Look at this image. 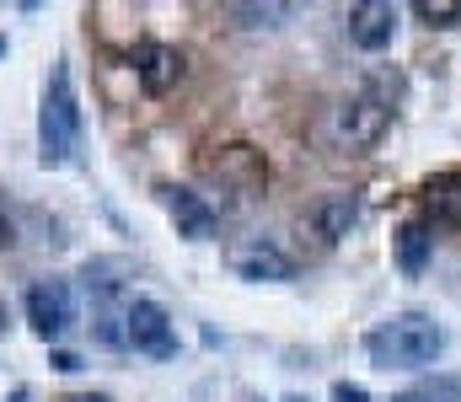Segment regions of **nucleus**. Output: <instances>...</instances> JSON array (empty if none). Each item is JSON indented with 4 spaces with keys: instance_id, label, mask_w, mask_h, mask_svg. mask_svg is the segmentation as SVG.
<instances>
[{
    "instance_id": "obj_5",
    "label": "nucleus",
    "mask_w": 461,
    "mask_h": 402,
    "mask_svg": "<svg viewBox=\"0 0 461 402\" xmlns=\"http://www.w3.org/2000/svg\"><path fill=\"white\" fill-rule=\"evenodd\" d=\"M226 264L236 279H252V284H279V279H295V258L268 242V237H241L226 247Z\"/></svg>"
},
{
    "instance_id": "obj_10",
    "label": "nucleus",
    "mask_w": 461,
    "mask_h": 402,
    "mask_svg": "<svg viewBox=\"0 0 461 402\" xmlns=\"http://www.w3.org/2000/svg\"><path fill=\"white\" fill-rule=\"evenodd\" d=\"M210 172L221 177V188H230L236 199H252V193L268 183V166H263V156H258L252 145H226V150L210 161Z\"/></svg>"
},
{
    "instance_id": "obj_14",
    "label": "nucleus",
    "mask_w": 461,
    "mask_h": 402,
    "mask_svg": "<svg viewBox=\"0 0 461 402\" xmlns=\"http://www.w3.org/2000/svg\"><path fill=\"white\" fill-rule=\"evenodd\" d=\"M392 402H461V381L456 376H440V381H424V387H413V392H402Z\"/></svg>"
},
{
    "instance_id": "obj_1",
    "label": "nucleus",
    "mask_w": 461,
    "mask_h": 402,
    "mask_svg": "<svg viewBox=\"0 0 461 402\" xmlns=\"http://www.w3.org/2000/svg\"><path fill=\"white\" fill-rule=\"evenodd\" d=\"M365 354L381 371H424L446 354V327L424 311H397L365 333Z\"/></svg>"
},
{
    "instance_id": "obj_19",
    "label": "nucleus",
    "mask_w": 461,
    "mask_h": 402,
    "mask_svg": "<svg viewBox=\"0 0 461 402\" xmlns=\"http://www.w3.org/2000/svg\"><path fill=\"white\" fill-rule=\"evenodd\" d=\"M290 402H306V398H290Z\"/></svg>"
},
{
    "instance_id": "obj_11",
    "label": "nucleus",
    "mask_w": 461,
    "mask_h": 402,
    "mask_svg": "<svg viewBox=\"0 0 461 402\" xmlns=\"http://www.w3.org/2000/svg\"><path fill=\"white\" fill-rule=\"evenodd\" d=\"M312 226H317V237L333 247V242H344L348 231L359 226V193H322L317 199V210H312Z\"/></svg>"
},
{
    "instance_id": "obj_7",
    "label": "nucleus",
    "mask_w": 461,
    "mask_h": 402,
    "mask_svg": "<svg viewBox=\"0 0 461 402\" xmlns=\"http://www.w3.org/2000/svg\"><path fill=\"white\" fill-rule=\"evenodd\" d=\"M183 70H188L183 49H172V43H156V38L134 43V81H140L150 97H167V92L183 81Z\"/></svg>"
},
{
    "instance_id": "obj_9",
    "label": "nucleus",
    "mask_w": 461,
    "mask_h": 402,
    "mask_svg": "<svg viewBox=\"0 0 461 402\" xmlns=\"http://www.w3.org/2000/svg\"><path fill=\"white\" fill-rule=\"evenodd\" d=\"M348 38H354V49H365V54L392 49V38H397V5H392V0H359V5L348 11Z\"/></svg>"
},
{
    "instance_id": "obj_4",
    "label": "nucleus",
    "mask_w": 461,
    "mask_h": 402,
    "mask_svg": "<svg viewBox=\"0 0 461 402\" xmlns=\"http://www.w3.org/2000/svg\"><path fill=\"white\" fill-rule=\"evenodd\" d=\"M123 327H129V349H140L150 360H172L177 354V327H172L161 300H145V295L123 300Z\"/></svg>"
},
{
    "instance_id": "obj_13",
    "label": "nucleus",
    "mask_w": 461,
    "mask_h": 402,
    "mask_svg": "<svg viewBox=\"0 0 461 402\" xmlns=\"http://www.w3.org/2000/svg\"><path fill=\"white\" fill-rule=\"evenodd\" d=\"M429 253H435V226L424 215L402 220V231H397V264H402V273H424Z\"/></svg>"
},
{
    "instance_id": "obj_12",
    "label": "nucleus",
    "mask_w": 461,
    "mask_h": 402,
    "mask_svg": "<svg viewBox=\"0 0 461 402\" xmlns=\"http://www.w3.org/2000/svg\"><path fill=\"white\" fill-rule=\"evenodd\" d=\"M424 220L429 226H461V166L435 172L424 183Z\"/></svg>"
},
{
    "instance_id": "obj_3",
    "label": "nucleus",
    "mask_w": 461,
    "mask_h": 402,
    "mask_svg": "<svg viewBox=\"0 0 461 402\" xmlns=\"http://www.w3.org/2000/svg\"><path fill=\"white\" fill-rule=\"evenodd\" d=\"M386 130H392V103H381L365 86L348 92L344 103L333 108V134H339V145H348V150H370Z\"/></svg>"
},
{
    "instance_id": "obj_18",
    "label": "nucleus",
    "mask_w": 461,
    "mask_h": 402,
    "mask_svg": "<svg viewBox=\"0 0 461 402\" xmlns=\"http://www.w3.org/2000/svg\"><path fill=\"white\" fill-rule=\"evenodd\" d=\"M65 402H113V398H103V392H76V398H65Z\"/></svg>"
},
{
    "instance_id": "obj_15",
    "label": "nucleus",
    "mask_w": 461,
    "mask_h": 402,
    "mask_svg": "<svg viewBox=\"0 0 461 402\" xmlns=\"http://www.w3.org/2000/svg\"><path fill=\"white\" fill-rule=\"evenodd\" d=\"M413 16L429 27H461V0H419Z\"/></svg>"
},
{
    "instance_id": "obj_17",
    "label": "nucleus",
    "mask_w": 461,
    "mask_h": 402,
    "mask_svg": "<svg viewBox=\"0 0 461 402\" xmlns=\"http://www.w3.org/2000/svg\"><path fill=\"white\" fill-rule=\"evenodd\" d=\"M333 402H370V392L354 387V381H339V387H333Z\"/></svg>"
},
{
    "instance_id": "obj_6",
    "label": "nucleus",
    "mask_w": 461,
    "mask_h": 402,
    "mask_svg": "<svg viewBox=\"0 0 461 402\" xmlns=\"http://www.w3.org/2000/svg\"><path fill=\"white\" fill-rule=\"evenodd\" d=\"M27 322H32V333L38 338H65L70 333V322H76V295H70V284L65 279H38L32 290H27Z\"/></svg>"
},
{
    "instance_id": "obj_16",
    "label": "nucleus",
    "mask_w": 461,
    "mask_h": 402,
    "mask_svg": "<svg viewBox=\"0 0 461 402\" xmlns=\"http://www.w3.org/2000/svg\"><path fill=\"white\" fill-rule=\"evenodd\" d=\"M230 16L241 27H279L290 16V5H230Z\"/></svg>"
},
{
    "instance_id": "obj_2",
    "label": "nucleus",
    "mask_w": 461,
    "mask_h": 402,
    "mask_svg": "<svg viewBox=\"0 0 461 402\" xmlns=\"http://www.w3.org/2000/svg\"><path fill=\"white\" fill-rule=\"evenodd\" d=\"M76 150H81V103H76L70 70L54 65L43 108H38V161L43 166H70Z\"/></svg>"
},
{
    "instance_id": "obj_8",
    "label": "nucleus",
    "mask_w": 461,
    "mask_h": 402,
    "mask_svg": "<svg viewBox=\"0 0 461 402\" xmlns=\"http://www.w3.org/2000/svg\"><path fill=\"white\" fill-rule=\"evenodd\" d=\"M161 204H167V215L177 220V237H188V242H210V237L221 231V215H215V204H210L204 193H194V188H177V183H167V188H161Z\"/></svg>"
}]
</instances>
